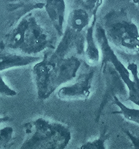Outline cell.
<instances>
[{"label":"cell","mask_w":139,"mask_h":149,"mask_svg":"<svg viewBox=\"0 0 139 149\" xmlns=\"http://www.w3.org/2000/svg\"><path fill=\"white\" fill-rule=\"evenodd\" d=\"M41 59L39 56H29L12 52L0 46V72L25 67Z\"/></svg>","instance_id":"cell-10"},{"label":"cell","mask_w":139,"mask_h":149,"mask_svg":"<svg viewBox=\"0 0 139 149\" xmlns=\"http://www.w3.org/2000/svg\"><path fill=\"white\" fill-rule=\"evenodd\" d=\"M23 130L24 139L18 149H65L71 140L67 125L44 118L27 121Z\"/></svg>","instance_id":"cell-3"},{"label":"cell","mask_w":139,"mask_h":149,"mask_svg":"<svg viewBox=\"0 0 139 149\" xmlns=\"http://www.w3.org/2000/svg\"><path fill=\"white\" fill-rule=\"evenodd\" d=\"M81 66V60L75 56L51 60L45 54L32 69L37 98L47 100L59 86L75 78Z\"/></svg>","instance_id":"cell-2"},{"label":"cell","mask_w":139,"mask_h":149,"mask_svg":"<svg viewBox=\"0 0 139 149\" xmlns=\"http://www.w3.org/2000/svg\"><path fill=\"white\" fill-rule=\"evenodd\" d=\"M4 36L0 46L12 52L29 56L54 49L53 35L41 26L32 13L20 19Z\"/></svg>","instance_id":"cell-1"},{"label":"cell","mask_w":139,"mask_h":149,"mask_svg":"<svg viewBox=\"0 0 139 149\" xmlns=\"http://www.w3.org/2000/svg\"><path fill=\"white\" fill-rule=\"evenodd\" d=\"M101 72L104 77L105 90L96 111V122L100 120L103 111L109 103L111 104L114 97L117 96L122 102L128 97L127 88L112 65L108 62H101Z\"/></svg>","instance_id":"cell-7"},{"label":"cell","mask_w":139,"mask_h":149,"mask_svg":"<svg viewBox=\"0 0 139 149\" xmlns=\"http://www.w3.org/2000/svg\"><path fill=\"white\" fill-rule=\"evenodd\" d=\"M95 72L90 70L79 74L71 85L63 86L58 90V98L64 101L87 100L91 95Z\"/></svg>","instance_id":"cell-8"},{"label":"cell","mask_w":139,"mask_h":149,"mask_svg":"<svg viewBox=\"0 0 139 149\" xmlns=\"http://www.w3.org/2000/svg\"><path fill=\"white\" fill-rule=\"evenodd\" d=\"M45 9L58 36L61 37L64 28L66 3L64 0H45Z\"/></svg>","instance_id":"cell-11"},{"label":"cell","mask_w":139,"mask_h":149,"mask_svg":"<svg viewBox=\"0 0 139 149\" xmlns=\"http://www.w3.org/2000/svg\"><path fill=\"white\" fill-rule=\"evenodd\" d=\"M92 20L89 13L80 8H73L69 14L61 39L52 53H48L51 60L66 57L72 50L78 55L84 53L85 34Z\"/></svg>","instance_id":"cell-5"},{"label":"cell","mask_w":139,"mask_h":149,"mask_svg":"<svg viewBox=\"0 0 139 149\" xmlns=\"http://www.w3.org/2000/svg\"><path fill=\"white\" fill-rule=\"evenodd\" d=\"M95 38L101 52V62H108L112 65L127 88L128 97L125 101H131L139 107V77L137 65L132 62L129 63L127 67L125 66L109 44L101 25L95 27Z\"/></svg>","instance_id":"cell-6"},{"label":"cell","mask_w":139,"mask_h":149,"mask_svg":"<svg viewBox=\"0 0 139 149\" xmlns=\"http://www.w3.org/2000/svg\"><path fill=\"white\" fill-rule=\"evenodd\" d=\"M96 17L97 15H94L92 17L85 34V46L83 54L87 63L91 65H97L100 59V51L95 38Z\"/></svg>","instance_id":"cell-12"},{"label":"cell","mask_w":139,"mask_h":149,"mask_svg":"<svg viewBox=\"0 0 139 149\" xmlns=\"http://www.w3.org/2000/svg\"><path fill=\"white\" fill-rule=\"evenodd\" d=\"M138 77H139V72L138 71Z\"/></svg>","instance_id":"cell-20"},{"label":"cell","mask_w":139,"mask_h":149,"mask_svg":"<svg viewBox=\"0 0 139 149\" xmlns=\"http://www.w3.org/2000/svg\"><path fill=\"white\" fill-rule=\"evenodd\" d=\"M101 26L110 45L129 53L139 52V27L124 9L106 13Z\"/></svg>","instance_id":"cell-4"},{"label":"cell","mask_w":139,"mask_h":149,"mask_svg":"<svg viewBox=\"0 0 139 149\" xmlns=\"http://www.w3.org/2000/svg\"><path fill=\"white\" fill-rule=\"evenodd\" d=\"M0 95L8 97H14L17 95V92L9 86L0 74Z\"/></svg>","instance_id":"cell-16"},{"label":"cell","mask_w":139,"mask_h":149,"mask_svg":"<svg viewBox=\"0 0 139 149\" xmlns=\"http://www.w3.org/2000/svg\"><path fill=\"white\" fill-rule=\"evenodd\" d=\"M9 14L8 21L10 27L19 20L35 9L45 8V0H3Z\"/></svg>","instance_id":"cell-9"},{"label":"cell","mask_w":139,"mask_h":149,"mask_svg":"<svg viewBox=\"0 0 139 149\" xmlns=\"http://www.w3.org/2000/svg\"><path fill=\"white\" fill-rule=\"evenodd\" d=\"M123 132L131 141L133 149H139V136L130 131L129 129H123Z\"/></svg>","instance_id":"cell-17"},{"label":"cell","mask_w":139,"mask_h":149,"mask_svg":"<svg viewBox=\"0 0 139 149\" xmlns=\"http://www.w3.org/2000/svg\"><path fill=\"white\" fill-rule=\"evenodd\" d=\"M9 120V117L7 116H0V125L3 123H6Z\"/></svg>","instance_id":"cell-18"},{"label":"cell","mask_w":139,"mask_h":149,"mask_svg":"<svg viewBox=\"0 0 139 149\" xmlns=\"http://www.w3.org/2000/svg\"><path fill=\"white\" fill-rule=\"evenodd\" d=\"M103 0H74V8H80L89 13L92 17L97 15Z\"/></svg>","instance_id":"cell-14"},{"label":"cell","mask_w":139,"mask_h":149,"mask_svg":"<svg viewBox=\"0 0 139 149\" xmlns=\"http://www.w3.org/2000/svg\"><path fill=\"white\" fill-rule=\"evenodd\" d=\"M131 1L133 3L136 4L137 6L139 7V0H131Z\"/></svg>","instance_id":"cell-19"},{"label":"cell","mask_w":139,"mask_h":149,"mask_svg":"<svg viewBox=\"0 0 139 149\" xmlns=\"http://www.w3.org/2000/svg\"><path fill=\"white\" fill-rule=\"evenodd\" d=\"M111 104H114L118 108V111H113L111 114L120 115L126 120L139 125V109L129 108L117 96L113 97Z\"/></svg>","instance_id":"cell-13"},{"label":"cell","mask_w":139,"mask_h":149,"mask_svg":"<svg viewBox=\"0 0 139 149\" xmlns=\"http://www.w3.org/2000/svg\"><path fill=\"white\" fill-rule=\"evenodd\" d=\"M110 134L106 129L102 130L100 136L92 141H88L76 149H106L105 143L109 138Z\"/></svg>","instance_id":"cell-15"}]
</instances>
